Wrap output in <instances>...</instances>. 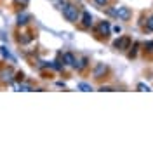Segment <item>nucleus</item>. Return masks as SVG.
<instances>
[{"instance_id":"2","label":"nucleus","mask_w":153,"mask_h":153,"mask_svg":"<svg viewBox=\"0 0 153 153\" xmlns=\"http://www.w3.org/2000/svg\"><path fill=\"white\" fill-rule=\"evenodd\" d=\"M115 16L118 19H122V21H129V19L132 18V12L129 7H117L115 9Z\"/></svg>"},{"instance_id":"17","label":"nucleus","mask_w":153,"mask_h":153,"mask_svg":"<svg viewBox=\"0 0 153 153\" xmlns=\"http://www.w3.org/2000/svg\"><path fill=\"white\" fill-rule=\"evenodd\" d=\"M146 26H148V30H150V31H153V16L146 21Z\"/></svg>"},{"instance_id":"4","label":"nucleus","mask_w":153,"mask_h":153,"mask_svg":"<svg viewBox=\"0 0 153 153\" xmlns=\"http://www.w3.org/2000/svg\"><path fill=\"white\" fill-rule=\"evenodd\" d=\"M106 73H108V66H106L105 63H97V65L94 66V70H92L94 78H103Z\"/></svg>"},{"instance_id":"11","label":"nucleus","mask_w":153,"mask_h":153,"mask_svg":"<svg viewBox=\"0 0 153 153\" xmlns=\"http://www.w3.org/2000/svg\"><path fill=\"white\" fill-rule=\"evenodd\" d=\"M78 89H80V91H84V92H89V91H92V87L89 85V84H85V82H80V84H78Z\"/></svg>"},{"instance_id":"8","label":"nucleus","mask_w":153,"mask_h":153,"mask_svg":"<svg viewBox=\"0 0 153 153\" xmlns=\"http://www.w3.org/2000/svg\"><path fill=\"white\" fill-rule=\"evenodd\" d=\"M63 61L66 63L68 66H73V63H75V56H73L71 52H65V54H63Z\"/></svg>"},{"instance_id":"9","label":"nucleus","mask_w":153,"mask_h":153,"mask_svg":"<svg viewBox=\"0 0 153 153\" xmlns=\"http://www.w3.org/2000/svg\"><path fill=\"white\" fill-rule=\"evenodd\" d=\"M0 78L2 82H12V70H4L0 73Z\"/></svg>"},{"instance_id":"7","label":"nucleus","mask_w":153,"mask_h":153,"mask_svg":"<svg viewBox=\"0 0 153 153\" xmlns=\"http://www.w3.org/2000/svg\"><path fill=\"white\" fill-rule=\"evenodd\" d=\"M73 66H75L78 71H84V70L89 66V59H87V57H78V59H76V57H75V63H73Z\"/></svg>"},{"instance_id":"10","label":"nucleus","mask_w":153,"mask_h":153,"mask_svg":"<svg viewBox=\"0 0 153 153\" xmlns=\"http://www.w3.org/2000/svg\"><path fill=\"white\" fill-rule=\"evenodd\" d=\"M28 14H25V12H23V14H19L18 16V25L19 26H21V25H26V23H28Z\"/></svg>"},{"instance_id":"6","label":"nucleus","mask_w":153,"mask_h":153,"mask_svg":"<svg viewBox=\"0 0 153 153\" xmlns=\"http://www.w3.org/2000/svg\"><path fill=\"white\" fill-rule=\"evenodd\" d=\"M92 23H94V21H92V16H91L87 10H84V12H82V21H80L82 28H84V30H89L91 26H92Z\"/></svg>"},{"instance_id":"20","label":"nucleus","mask_w":153,"mask_h":153,"mask_svg":"<svg viewBox=\"0 0 153 153\" xmlns=\"http://www.w3.org/2000/svg\"><path fill=\"white\" fill-rule=\"evenodd\" d=\"M14 2H16V4H21V5L25 7V5H28V2H30V0H14Z\"/></svg>"},{"instance_id":"15","label":"nucleus","mask_w":153,"mask_h":153,"mask_svg":"<svg viewBox=\"0 0 153 153\" xmlns=\"http://www.w3.org/2000/svg\"><path fill=\"white\" fill-rule=\"evenodd\" d=\"M68 4H70V0H59V9L63 10V9L68 5Z\"/></svg>"},{"instance_id":"13","label":"nucleus","mask_w":153,"mask_h":153,"mask_svg":"<svg viewBox=\"0 0 153 153\" xmlns=\"http://www.w3.org/2000/svg\"><path fill=\"white\" fill-rule=\"evenodd\" d=\"M99 91H101V92H111V91H115L113 87H110V85H101L99 87Z\"/></svg>"},{"instance_id":"19","label":"nucleus","mask_w":153,"mask_h":153,"mask_svg":"<svg viewBox=\"0 0 153 153\" xmlns=\"http://www.w3.org/2000/svg\"><path fill=\"white\" fill-rule=\"evenodd\" d=\"M136 52H137V44H136V45H134V49L129 52V57H134V56H136Z\"/></svg>"},{"instance_id":"16","label":"nucleus","mask_w":153,"mask_h":153,"mask_svg":"<svg viewBox=\"0 0 153 153\" xmlns=\"http://www.w3.org/2000/svg\"><path fill=\"white\" fill-rule=\"evenodd\" d=\"M144 47L148 49V51H150V52H153V40H148V42H146V44H144Z\"/></svg>"},{"instance_id":"1","label":"nucleus","mask_w":153,"mask_h":153,"mask_svg":"<svg viewBox=\"0 0 153 153\" xmlns=\"http://www.w3.org/2000/svg\"><path fill=\"white\" fill-rule=\"evenodd\" d=\"M78 16H80V10L73 4H68L66 7L63 9V18L66 19V21H70V23H76L78 21Z\"/></svg>"},{"instance_id":"5","label":"nucleus","mask_w":153,"mask_h":153,"mask_svg":"<svg viewBox=\"0 0 153 153\" xmlns=\"http://www.w3.org/2000/svg\"><path fill=\"white\" fill-rule=\"evenodd\" d=\"M110 31H111V26H110V23L108 21H101L99 25H97V28H96V33L97 35H110Z\"/></svg>"},{"instance_id":"12","label":"nucleus","mask_w":153,"mask_h":153,"mask_svg":"<svg viewBox=\"0 0 153 153\" xmlns=\"http://www.w3.org/2000/svg\"><path fill=\"white\" fill-rule=\"evenodd\" d=\"M31 33H25V37H19L18 38V42L19 44H26V42H30V40H31Z\"/></svg>"},{"instance_id":"18","label":"nucleus","mask_w":153,"mask_h":153,"mask_svg":"<svg viewBox=\"0 0 153 153\" xmlns=\"http://www.w3.org/2000/svg\"><path fill=\"white\" fill-rule=\"evenodd\" d=\"M97 5H101V7H106V4H108V0H94Z\"/></svg>"},{"instance_id":"14","label":"nucleus","mask_w":153,"mask_h":153,"mask_svg":"<svg viewBox=\"0 0 153 153\" xmlns=\"http://www.w3.org/2000/svg\"><path fill=\"white\" fill-rule=\"evenodd\" d=\"M137 89H139V91H143V92H148V91H152V89L146 85V84H137Z\"/></svg>"},{"instance_id":"3","label":"nucleus","mask_w":153,"mask_h":153,"mask_svg":"<svg viewBox=\"0 0 153 153\" xmlns=\"http://www.w3.org/2000/svg\"><path fill=\"white\" fill-rule=\"evenodd\" d=\"M113 47L115 49H120V51H127V49L131 47V38H129V37L117 38V40L113 42Z\"/></svg>"}]
</instances>
